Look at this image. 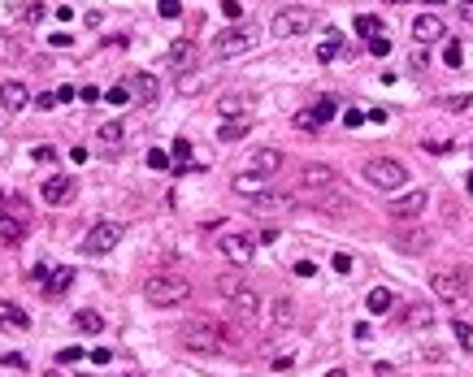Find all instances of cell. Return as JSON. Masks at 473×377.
<instances>
[{"instance_id":"11a10c76","label":"cell","mask_w":473,"mask_h":377,"mask_svg":"<svg viewBox=\"0 0 473 377\" xmlns=\"http://www.w3.org/2000/svg\"><path fill=\"white\" fill-rule=\"evenodd\" d=\"M131 377H139V373H131Z\"/></svg>"},{"instance_id":"816d5d0a","label":"cell","mask_w":473,"mask_h":377,"mask_svg":"<svg viewBox=\"0 0 473 377\" xmlns=\"http://www.w3.org/2000/svg\"><path fill=\"white\" fill-rule=\"evenodd\" d=\"M326 377H347V368H330V373H326Z\"/></svg>"},{"instance_id":"ab89813d","label":"cell","mask_w":473,"mask_h":377,"mask_svg":"<svg viewBox=\"0 0 473 377\" xmlns=\"http://www.w3.org/2000/svg\"><path fill=\"white\" fill-rule=\"evenodd\" d=\"M83 360V347H66V351H57V364H78Z\"/></svg>"},{"instance_id":"d6a6232c","label":"cell","mask_w":473,"mask_h":377,"mask_svg":"<svg viewBox=\"0 0 473 377\" xmlns=\"http://www.w3.org/2000/svg\"><path fill=\"white\" fill-rule=\"evenodd\" d=\"M312 113H317V122H330V118H335V95H322Z\"/></svg>"},{"instance_id":"7c38bea8","label":"cell","mask_w":473,"mask_h":377,"mask_svg":"<svg viewBox=\"0 0 473 377\" xmlns=\"http://www.w3.org/2000/svg\"><path fill=\"white\" fill-rule=\"evenodd\" d=\"M391 247H400V252H412V256H422V252L430 247V230H422V226H400V230L391 234Z\"/></svg>"},{"instance_id":"6da1fadb","label":"cell","mask_w":473,"mask_h":377,"mask_svg":"<svg viewBox=\"0 0 473 377\" xmlns=\"http://www.w3.org/2000/svg\"><path fill=\"white\" fill-rule=\"evenodd\" d=\"M178 343H183L187 351H200V356H213V351L230 347V343H235V334H230L226 326H213V321H187V326L178 330Z\"/></svg>"},{"instance_id":"cb8c5ba5","label":"cell","mask_w":473,"mask_h":377,"mask_svg":"<svg viewBox=\"0 0 473 377\" xmlns=\"http://www.w3.org/2000/svg\"><path fill=\"white\" fill-rule=\"evenodd\" d=\"M126 87H131V95H135V100H143V104H148V100H156V78H152V74H131V78H126Z\"/></svg>"},{"instance_id":"f1b7e54d","label":"cell","mask_w":473,"mask_h":377,"mask_svg":"<svg viewBox=\"0 0 473 377\" xmlns=\"http://www.w3.org/2000/svg\"><path fill=\"white\" fill-rule=\"evenodd\" d=\"M31 156H35V165H52V160H57V148H52V143H35Z\"/></svg>"},{"instance_id":"f546056e","label":"cell","mask_w":473,"mask_h":377,"mask_svg":"<svg viewBox=\"0 0 473 377\" xmlns=\"http://www.w3.org/2000/svg\"><path fill=\"white\" fill-rule=\"evenodd\" d=\"M0 321H9V326L26 330V312H22V308H14V304H5V312H0Z\"/></svg>"},{"instance_id":"9a60e30c","label":"cell","mask_w":473,"mask_h":377,"mask_svg":"<svg viewBox=\"0 0 473 377\" xmlns=\"http://www.w3.org/2000/svg\"><path fill=\"white\" fill-rule=\"evenodd\" d=\"M26 104H31L26 83H0V109H5V113H22Z\"/></svg>"},{"instance_id":"74e56055","label":"cell","mask_w":473,"mask_h":377,"mask_svg":"<svg viewBox=\"0 0 473 377\" xmlns=\"http://www.w3.org/2000/svg\"><path fill=\"white\" fill-rule=\"evenodd\" d=\"M330 264H335V274H352V256H347V252H335Z\"/></svg>"},{"instance_id":"60d3db41","label":"cell","mask_w":473,"mask_h":377,"mask_svg":"<svg viewBox=\"0 0 473 377\" xmlns=\"http://www.w3.org/2000/svg\"><path fill=\"white\" fill-rule=\"evenodd\" d=\"M44 18V5H26L22 14H18V22H39Z\"/></svg>"},{"instance_id":"7dc6e473","label":"cell","mask_w":473,"mask_h":377,"mask_svg":"<svg viewBox=\"0 0 473 377\" xmlns=\"http://www.w3.org/2000/svg\"><path fill=\"white\" fill-rule=\"evenodd\" d=\"M222 14H226L230 22H239V18H243V9H239V0H226V5H222Z\"/></svg>"},{"instance_id":"2e32d148","label":"cell","mask_w":473,"mask_h":377,"mask_svg":"<svg viewBox=\"0 0 473 377\" xmlns=\"http://www.w3.org/2000/svg\"><path fill=\"white\" fill-rule=\"evenodd\" d=\"M426 191H404V195H391V217H417L426 208Z\"/></svg>"},{"instance_id":"f35d334b","label":"cell","mask_w":473,"mask_h":377,"mask_svg":"<svg viewBox=\"0 0 473 377\" xmlns=\"http://www.w3.org/2000/svg\"><path fill=\"white\" fill-rule=\"evenodd\" d=\"M452 330H456V339H460L464 347H473V326H469V321H456Z\"/></svg>"},{"instance_id":"b9f144b4","label":"cell","mask_w":473,"mask_h":377,"mask_svg":"<svg viewBox=\"0 0 473 377\" xmlns=\"http://www.w3.org/2000/svg\"><path fill=\"white\" fill-rule=\"evenodd\" d=\"M343 126H347V130L365 126V113H360V109H347V113H343Z\"/></svg>"},{"instance_id":"ffe728a7","label":"cell","mask_w":473,"mask_h":377,"mask_svg":"<svg viewBox=\"0 0 473 377\" xmlns=\"http://www.w3.org/2000/svg\"><path fill=\"white\" fill-rule=\"evenodd\" d=\"M365 308H370L374 316H387V312L395 308V291H391V286H374L370 295H365Z\"/></svg>"},{"instance_id":"d4e9b609","label":"cell","mask_w":473,"mask_h":377,"mask_svg":"<svg viewBox=\"0 0 473 377\" xmlns=\"http://www.w3.org/2000/svg\"><path fill=\"white\" fill-rule=\"evenodd\" d=\"M248 109H252L248 95H222V100H218V113H222V118H248Z\"/></svg>"},{"instance_id":"e575fe53","label":"cell","mask_w":473,"mask_h":377,"mask_svg":"<svg viewBox=\"0 0 473 377\" xmlns=\"http://www.w3.org/2000/svg\"><path fill=\"white\" fill-rule=\"evenodd\" d=\"M387 52H391V39H387V35H374V39H370V57H387Z\"/></svg>"},{"instance_id":"f907efd6","label":"cell","mask_w":473,"mask_h":377,"mask_svg":"<svg viewBox=\"0 0 473 377\" xmlns=\"http://www.w3.org/2000/svg\"><path fill=\"white\" fill-rule=\"evenodd\" d=\"M270 368H274V373H287V368H291V356H278V360H274Z\"/></svg>"},{"instance_id":"ba28073f","label":"cell","mask_w":473,"mask_h":377,"mask_svg":"<svg viewBox=\"0 0 473 377\" xmlns=\"http://www.w3.org/2000/svg\"><path fill=\"white\" fill-rule=\"evenodd\" d=\"M243 204L252 212H291L300 200L291 191H252V195H243Z\"/></svg>"},{"instance_id":"603a6c76","label":"cell","mask_w":473,"mask_h":377,"mask_svg":"<svg viewBox=\"0 0 473 377\" xmlns=\"http://www.w3.org/2000/svg\"><path fill=\"white\" fill-rule=\"evenodd\" d=\"M339 52H343V35H339L335 26H326V35H322V43H317V61L326 66V61L339 57Z\"/></svg>"},{"instance_id":"e0dca14e","label":"cell","mask_w":473,"mask_h":377,"mask_svg":"<svg viewBox=\"0 0 473 377\" xmlns=\"http://www.w3.org/2000/svg\"><path fill=\"white\" fill-rule=\"evenodd\" d=\"M195 61H200V52H195V43H191V39H178V43L170 48V70H174V74L195 70Z\"/></svg>"},{"instance_id":"5bb4252c","label":"cell","mask_w":473,"mask_h":377,"mask_svg":"<svg viewBox=\"0 0 473 377\" xmlns=\"http://www.w3.org/2000/svg\"><path fill=\"white\" fill-rule=\"evenodd\" d=\"M443 35H447L443 18H434V14H422V18H412V39H417V43H439Z\"/></svg>"},{"instance_id":"8d00e7d4","label":"cell","mask_w":473,"mask_h":377,"mask_svg":"<svg viewBox=\"0 0 473 377\" xmlns=\"http://www.w3.org/2000/svg\"><path fill=\"white\" fill-rule=\"evenodd\" d=\"M0 61H18V43L0 35Z\"/></svg>"},{"instance_id":"4fadbf2b","label":"cell","mask_w":473,"mask_h":377,"mask_svg":"<svg viewBox=\"0 0 473 377\" xmlns=\"http://www.w3.org/2000/svg\"><path fill=\"white\" fill-rule=\"evenodd\" d=\"M74 178H66V174H52L44 187H39V195H44V204H70L74 200Z\"/></svg>"},{"instance_id":"277c9868","label":"cell","mask_w":473,"mask_h":377,"mask_svg":"<svg viewBox=\"0 0 473 377\" xmlns=\"http://www.w3.org/2000/svg\"><path fill=\"white\" fill-rule=\"evenodd\" d=\"M312 26H317V14H312L308 5H287V9L274 14V35H278V39H300V35H308Z\"/></svg>"},{"instance_id":"681fc988","label":"cell","mask_w":473,"mask_h":377,"mask_svg":"<svg viewBox=\"0 0 473 377\" xmlns=\"http://www.w3.org/2000/svg\"><path fill=\"white\" fill-rule=\"evenodd\" d=\"M456 5H460V18H464V22H473V0H456Z\"/></svg>"},{"instance_id":"c3c4849f","label":"cell","mask_w":473,"mask_h":377,"mask_svg":"<svg viewBox=\"0 0 473 377\" xmlns=\"http://www.w3.org/2000/svg\"><path fill=\"white\" fill-rule=\"evenodd\" d=\"M35 104H39V109H52V104H61V95H57V91H44Z\"/></svg>"},{"instance_id":"4316f807","label":"cell","mask_w":473,"mask_h":377,"mask_svg":"<svg viewBox=\"0 0 473 377\" xmlns=\"http://www.w3.org/2000/svg\"><path fill=\"white\" fill-rule=\"evenodd\" d=\"M356 35H360V39H374V35H382V18H374V14H360V18H356Z\"/></svg>"},{"instance_id":"83f0119b","label":"cell","mask_w":473,"mask_h":377,"mask_svg":"<svg viewBox=\"0 0 473 377\" xmlns=\"http://www.w3.org/2000/svg\"><path fill=\"white\" fill-rule=\"evenodd\" d=\"M96 135H100V143H104V148H122V126H118V122H104Z\"/></svg>"},{"instance_id":"f6af8a7d","label":"cell","mask_w":473,"mask_h":377,"mask_svg":"<svg viewBox=\"0 0 473 377\" xmlns=\"http://www.w3.org/2000/svg\"><path fill=\"white\" fill-rule=\"evenodd\" d=\"M469 104H473L469 95H447V100H443V109H469Z\"/></svg>"},{"instance_id":"4dcf8cb0","label":"cell","mask_w":473,"mask_h":377,"mask_svg":"<svg viewBox=\"0 0 473 377\" xmlns=\"http://www.w3.org/2000/svg\"><path fill=\"white\" fill-rule=\"evenodd\" d=\"M443 61H447V66H452V70H460V66H464V48H460V43H456V39H452V43H447V52H443Z\"/></svg>"},{"instance_id":"44dd1931","label":"cell","mask_w":473,"mask_h":377,"mask_svg":"<svg viewBox=\"0 0 473 377\" xmlns=\"http://www.w3.org/2000/svg\"><path fill=\"white\" fill-rule=\"evenodd\" d=\"M426 326H434V308L430 304H412L404 312V330H426Z\"/></svg>"},{"instance_id":"5b68a950","label":"cell","mask_w":473,"mask_h":377,"mask_svg":"<svg viewBox=\"0 0 473 377\" xmlns=\"http://www.w3.org/2000/svg\"><path fill=\"white\" fill-rule=\"evenodd\" d=\"M365 178H370L378 191H400L408 182V170L400 165V160H387V156H374L365 160Z\"/></svg>"},{"instance_id":"ee69618b","label":"cell","mask_w":473,"mask_h":377,"mask_svg":"<svg viewBox=\"0 0 473 377\" xmlns=\"http://www.w3.org/2000/svg\"><path fill=\"white\" fill-rule=\"evenodd\" d=\"M170 156H178V165H183V160L191 156V143H187V139H174V152H170Z\"/></svg>"},{"instance_id":"d590c367","label":"cell","mask_w":473,"mask_h":377,"mask_svg":"<svg viewBox=\"0 0 473 377\" xmlns=\"http://www.w3.org/2000/svg\"><path fill=\"white\" fill-rule=\"evenodd\" d=\"M156 14H161V18H183V5H178V0H161Z\"/></svg>"},{"instance_id":"52a82bcc","label":"cell","mask_w":473,"mask_h":377,"mask_svg":"<svg viewBox=\"0 0 473 377\" xmlns=\"http://www.w3.org/2000/svg\"><path fill=\"white\" fill-rule=\"evenodd\" d=\"M430 291H434L443 304H460V299H469V282H464L460 274H452V269H434V274H430Z\"/></svg>"},{"instance_id":"484cf974","label":"cell","mask_w":473,"mask_h":377,"mask_svg":"<svg viewBox=\"0 0 473 377\" xmlns=\"http://www.w3.org/2000/svg\"><path fill=\"white\" fill-rule=\"evenodd\" d=\"M74 330H83V334H100V330H104V321H100V312H74Z\"/></svg>"},{"instance_id":"7bdbcfd3","label":"cell","mask_w":473,"mask_h":377,"mask_svg":"<svg viewBox=\"0 0 473 377\" xmlns=\"http://www.w3.org/2000/svg\"><path fill=\"white\" fill-rule=\"evenodd\" d=\"M312 274H317V264H312V260H295V278H312Z\"/></svg>"},{"instance_id":"f5cc1de1","label":"cell","mask_w":473,"mask_h":377,"mask_svg":"<svg viewBox=\"0 0 473 377\" xmlns=\"http://www.w3.org/2000/svg\"><path fill=\"white\" fill-rule=\"evenodd\" d=\"M469 195H473V174H469Z\"/></svg>"},{"instance_id":"bcb514c9","label":"cell","mask_w":473,"mask_h":377,"mask_svg":"<svg viewBox=\"0 0 473 377\" xmlns=\"http://www.w3.org/2000/svg\"><path fill=\"white\" fill-rule=\"evenodd\" d=\"M131 100V87H109V104H126Z\"/></svg>"},{"instance_id":"1f68e13d","label":"cell","mask_w":473,"mask_h":377,"mask_svg":"<svg viewBox=\"0 0 473 377\" xmlns=\"http://www.w3.org/2000/svg\"><path fill=\"white\" fill-rule=\"evenodd\" d=\"M148 165H152V170H170V165H174V160H170V152H161V148H152V152H148Z\"/></svg>"},{"instance_id":"3957f363","label":"cell","mask_w":473,"mask_h":377,"mask_svg":"<svg viewBox=\"0 0 473 377\" xmlns=\"http://www.w3.org/2000/svg\"><path fill=\"white\" fill-rule=\"evenodd\" d=\"M256 39H260V31H256V26L235 22L230 31H222V35L213 39V57H218V61H235V57H243V52H252V48H256Z\"/></svg>"},{"instance_id":"db71d44e","label":"cell","mask_w":473,"mask_h":377,"mask_svg":"<svg viewBox=\"0 0 473 377\" xmlns=\"http://www.w3.org/2000/svg\"><path fill=\"white\" fill-rule=\"evenodd\" d=\"M395 5H404V0H395Z\"/></svg>"},{"instance_id":"836d02e7","label":"cell","mask_w":473,"mask_h":377,"mask_svg":"<svg viewBox=\"0 0 473 377\" xmlns=\"http://www.w3.org/2000/svg\"><path fill=\"white\" fill-rule=\"evenodd\" d=\"M295 126H300V130H308V135H312V130H317V126H322V122H317V113H312V109H304V113H295Z\"/></svg>"},{"instance_id":"8fae6325","label":"cell","mask_w":473,"mask_h":377,"mask_svg":"<svg viewBox=\"0 0 473 377\" xmlns=\"http://www.w3.org/2000/svg\"><path fill=\"white\" fill-rule=\"evenodd\" d=\"M278 170H283V152L278 148H256L248 156V174H256V178H274Z\"/></svg>"},{"instance_id":"d6986e66","label":"cell","mask_w":473,"mask_h":377,"mask_svg":"<svg viewBox=\"0 0 473 377\" xmlns=\"http://www.w3.org/2000/svg\"><path fill=\"white\" fill-rule=\"evenodd\" d=\"M70 286H74V269L61 264V269H52V274H48V291H44V295H48V299H61Z\"/></svg>"},{"instance_id":"7a4b0ae2","label":"cell","mask_w":473,"mask_h":377,"mask_svg":"<svg viewBox=\"0 0 473 377\" xmlns=\"http://www.w3.org/2000/svg\"><path fill=\"white\" fill-rule=\"evenodd\" d=\"M143 299H148L152 308H178V304L191 299V282H187V278H174V274H152V278L143 282Z\"/></svg>"},{"instance_id":"ac0fdd59","label":"cell","mask_w":473,"mask_h":377,"mask_svg":"<svg viewBox=\"0 0 473 377\" xmlns=\"http://www.w3.org/2000/svg\"><path fill=\"white\" fill-rule=\"evenodd\" d=\"M300 182H304L308 191H326V187L339 182V174H335L330 165H304V170H300Z\"/></svg>"},{"instance_id":"8992f818","label":"cell","mask_w":473,"mask_h":377,"mask_svg":"<svg viewBox=\"0 0 473 377\" xmlns=\"http://www.w3.org/2000/svg\"><path fill=\"white\" fill-rule=\"evenodd\" d=\"M218 291L226 295V304H230L239 316H256V308H260V295H256L248 282H239V278H218Z\"/></svg>"},{"instance_id":"7402d4cb","label":"cell","mask_w":473,"mask_h":377,"mask_svg":"<svg viewBox=\"0 0 473 377\" xmlns=\"http://www.w3.org/2000/svg\"><path fill=\"white\" fill-rule=\"evenodd\" d=\"M248 130H252L248 118H226V122L218 126V139H222V143H239V139H248Z\"/></svg>"},{"instance_id":"9c48e42d","label":"cell","mask_w":473,"mask_h":377,"mask_svg":"<svg viewBox=\"0 0 473 377\" xmlns=\"http://www.w3.org/2000/svg\"><path fill=\"white\" fill-rule=\"evenodd\" d=\"M118 239H122V226H118V222H96V226L87 230V239H83V252H91V256L113 252Z\"/></svg>"},{"instance_id":"30bf717a","label":"cell","mask_w":473,"mask_h":377,"mask_svg":"<svg viewBox=\"0 0 473 377\" xmlns=\"http://www.w3.org/2000/svg\"><path fill=\"white\" fill-rule=\"evenodd\" d=\"M218 247H222V256H226L230 264H252V260H256V239H252V234H222Z\"/></svg>"}]
</instances>
